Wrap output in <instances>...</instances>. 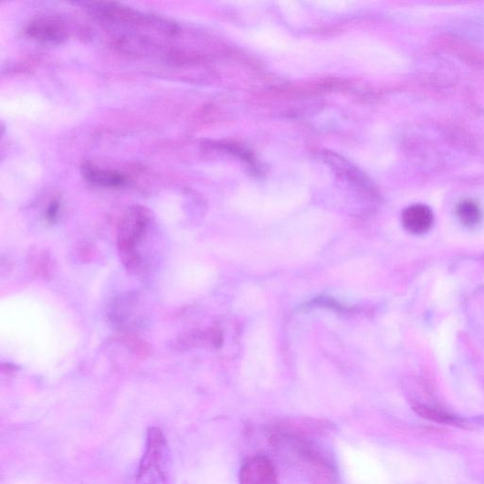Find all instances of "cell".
Here are the masks:
<instances>
[{
    "mask_svg": "<svg viewBox=\"0 0 484 484\" xmlns=\"http://www.w3.org/2000/svg\"><path fill=\"white\" fill-rule=\"evenodd\" d=\"M170 454L163 432L150 428L145 452L131 484H172Z\"/></svg>",
    "mask_w": 484,
    "mask_h": 484,
    "instance_id": "obj_1",
    "label": "cell"
},
{
    "mask_svg": "<svg viewBox=\"0 0 484 484\" xmlns=\"http://www.w3.org/2000/svg\"><path fill=\"white\" fill-rule=\"evenodd\" d=\"M150 212L142 205H132L124 214L118 234L122 260L129 268H139L142 258L138 247L150 224Z\"/></svg>",
    "mask_w": 484,
    "mask_h": 484,
    "instance_id": "obj_2",
    "label": "cell"
},
{
    "mask_svg": "<svg viewBox=\"0 0 484 484\" xmlns=\"http://www.w3.org/2000/svg\"><path fill=\"white\" fill-rule=\"evenodd\" d=\"M239 484H279V482L272 462L266 457L257 456L242 467Z\"/></svg>",
    "mask_w": 484,
    "mask_h": 484,
    "instance_id": "obj_3",
    "label": "cell"
},
{
    "mask_svg": "<svg viewBox=\"0 0 484 484\" xmlns=\"http://www.w3.org/2000/svg\"><path fill=\"white\" fill-rule=\"evenodd\" d=\"M403 225L414 234H424L433 226L434 214L424 205L408 207L402 216Z\"/></svg>",
    "mask_w": 484,
    "mask_h": 484,
    "instance_id": "obj_4",
    "label": "cell"
},
{
    "mask_svg": "<svg viewBox=\"0 0 484 484\" xmlns=\"http://www.w3.org/2000/svg\"><path fill=\"white\" fill-rule=\"evenodd\" d=\"M26 33L31 37L44 43L60 44L66 39V32L61 26L45 19L30 24Z\"/></svg>",
    "mask_w": 484,
    "mask_h": 484,
    "instance_id": "obj_5",
    "label": "cell"
},
{
    "mask_svg": "<svg viewBox=\"0 0 484 484\" xmlns=\"http://www.w3.org/2000/svg\"><path fill=\"white\" fill-rule=\"evenodd\" d=\"M83 174L89 182L101 187L119 188L126 184V177L122 174L97 168L91 164L84 166Z\"/></svg>",
    "mask_w": 484,
    "mask_h": 484,
    "instance_id": "obj_6",
    "label": "cell"
},
{
    "mask_svg": "<svg viewBox=\"0 0 484 484\" xmlns=\"http://www.w3.org/2000/svg\"><path fill=\"white\" fill-rule=\"evenodd\" d=\"M457 215L461 223L468 227L475 226L481 220V210L479 205L471 200L460 203L457 207Z\"/></svg>",
    "mask_w": 484,
    "mask_h": 484,
    "instance_id": "obj_7",
    "label": "cell"
},
{
    "mask_svg": "<svg viewBox=\"0 0 484 484\" xmlns=\"http://www.w3.org/2000/svg\"><path fill=\"white\" fill-rule=\"evenodd\" d=\"M59 208L60 205L58 202H53L51 204L47 212V218L48 221L55 222L57 220L59 214Z\"/></svg>",
    "mask_w": 484,
    "mask_h": 484,
    "instance_id": "obj_8",
    "label": "cell"
}]
</instances>
